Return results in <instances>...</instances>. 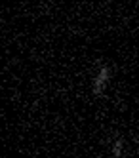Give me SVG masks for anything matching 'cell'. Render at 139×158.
<instances>
[{"mask_svg":"<svg viewBox=\"0 0 139 158\" xmlns=\"http://www.w3.org/2000/svg\"><path fill=\"white\" fill-rule=\"evenodd\" d=\"M111 82V67L109 65H101L97 74L94 76V84H91V94H94L95 97L103 95L105 94V89Z\"/></svg>","mask_w":139,"mask_h":158,"instance_id":"obj_1","label":"cell"},{"mask_svg":"<svg viewBox=\"0 0 139 158\" xmlns=\"http://www.w3.org/2000/svg\"><path fill=\"white\" fill-rule=\"evenodd\" d=\"M111 152H112V158H122V152H124V139H114L112 141V147H111Z\"/></svg>","mask_w":139,"mask_h":158,"instance_id":"obj_2","label":"cell"}]
</instances>
